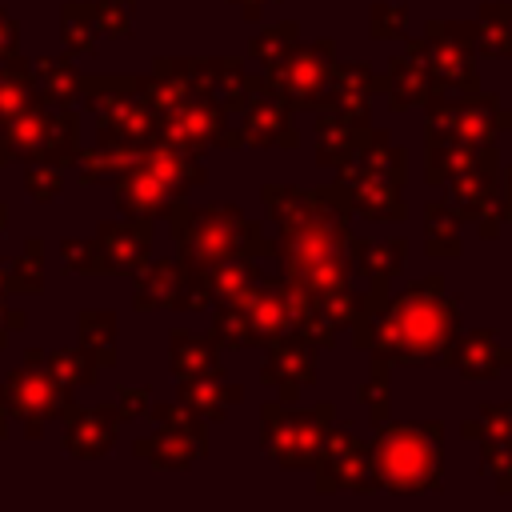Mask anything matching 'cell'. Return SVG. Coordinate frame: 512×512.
I'll return each mask as SVG.
<instances>
[]
</instances>
